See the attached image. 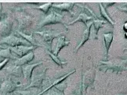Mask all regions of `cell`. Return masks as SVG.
Here are the masks:
<instances>
[{"label":"cell","instance_id":"1","mask_svg":"<svg viewBox=\"0 0 127 95\" xmlns=\"http://www.w3.org/2000/svg\"><path fill=\"white\" fill-rule=\"evenodd\" d=\"M0 45H5L10 48H15L19 46H27L31 47L32 46L28 41H27L25 39H24L21 36H16V35H9L7 37L2 38Z\"/></svg>","mask_w":127,"mask_h":95},{"label":"cell","instance_id":"2","mask_svg":"<svg viewBox=\"0 0 127 95\" xmlns=\"http://www.w3.org/2000/svg\"><path fill=\"white\" fill-rule=\"evenodd\" d=\"M35 34H38V36L40 37L41 40L42 42L45 44L47 48H48V51H51L52 44L53 41H54L56 38L62 36L63 34H65L66 32H63V33H53L50 31H43V32H35Z\"/></svg>","mask_w":127,"mask_h":95},{"label":"cell","instance_id":"3","mask_svg":"<svg viewBox=\"0 0 127 95\" xmlns=\"http://www.w3.org/2000/svg\"><path fill=\"white\" fill-rule=\"evenodd\" d=\"M63 22H64V16H62V14L58 13L55 11H53L51 13H50L48 16L45 17V19L41 22L39 26L42 27L48 25L58 24V23L64 24Z\"/></svg>","mask_w":127,"mask_h":95},{"label":"cell","instance_id":"4","mask_svg":"<svg viewBox=\"0 0 127 95\" xmlns=\"http://www.w3.org/2000/svg\"><path fill=\"white\" fill-rule=\"evenodd\" d=\"M53 45V48L51 50V52L55 56L58 57V55H59L60 51L64 48L67 47L70 45V41L67 39L65 35H62L53 41L52 45Z\"/></svg>","mask_w":127,"mask_h":95},{"label":"cell","instance_id":"5","mask_svg":"<svg viewBox=\"0 0 127 95\" xmlns=\"http://www.w3.org/2000/svg\"><path fill=\"white\" fill-rule=\"evenodd\" d=\"M95 71L93 69H89L85 73V75L82 74V82L83 87V92H86L88 88L93 86L95 80Z\"/></svg>","mask_w":127,"mask_h":95},{"label":"cell","instance_id":"6","mask_svg":"<svg viewBox=\"0 0 127 95\" xmlns=\"http://www.w3.org/2000/svg\"><path fill=\"white\" fill-rule=\"evenodd\" d=\"M17 88V85L12 79H7L0 85V91L2 93V95L10 94L15 92Z\"/></svg>","mask_w":127,"mask_h":95},{"label":"cell","instance_id":"7","mask_svg":"<svg viewBox=\"0 0 127 95\" xmlns=\"http://www.w3.org/2000/svg\"><path fill=\"white\" fill-rule=\"evenodd\" d=\"M35 47L31 46V47H27V46H19V47H15V48H10L11 51L17 57L18 59H21L22 57L25 56L26 55L31 53L32 51L35 49Z\"/></svg>","mask_w":127,"mask_h":95},{"label":"cell","instance_id":"8","mask_svg":"<svg viewBox=\"0 0 127 95\" xmlns=\"http://www.w3.org/2000/svg\"><path fill=\"white\" fill-rule=\"evenodd\" d=\"M102 67H105L107 69H111L112 71H122L126 69L127 61L113 62V63H100Z\"/></svg>","mask_w":127,"mask_h":95},{"label":"cell","instance_id":"9","mask_svg":"<svg viewBox=\"0 0 127 95\" xmlns=\"http://www.w3.org/2000/svg\"><path fill=\"white\" fill-rule=\"evenodd\" d=\"M13 28V22L10 20H4L0 23V37H7L10 35Z\"/></svg>","mask_w":127,"mask_h":95},{"label":"cell","instance_id":"10","mask_svg":"<svg viewBox=\"0 0 127 95\" xmlns=\"http://www.w3.org/2000/svg\"><path fill=\"white\" fill-rule=\"evenodd\" d=\"M46 80V73H45V71L43 72V73L39 74V75H37L34 77L32 80V82L30 83L29 86L27 87L26 89H29V88H42L43 86V83L44 81Z\"/></svg>","mask_w":127,"mask_h":95},{"label":"cell","instance_id":"11","mask_svg":"<svg viewBox=\"0 0 127 95\" xmlns=\"http://www.w3.org/2000/svg\"><path fill=\"white\" fill-rule=\"evenodd\" d=\"M33 23V19L27 15V14H21L19 16V26H20V31L25 30L30 27Z\"/></svg>","mask_w":127,"mask_h":95},{"label":"cell","instance_id":"12","mask_svg":"<svg viewBox=\"0 0 127 95\" xmlns=\"http://www.w3.org/2000/svg\"><path fill=\"white\" fill-rule=\"evenodd\" d=\"M42 65V63H36V64H32V65H26L22 67L23 70V75L24 77L27 81H31L32 77V73L33 70L35 69L38 65Z\"/></svg>","mask_w":127,"mask_h":95},{"label":"cell","instance_id":"13","mask_svg":"<svg viewBox=\"0 0 127 95\" xmlns=\"http://www.w3.org/2000/svg\"><path fill=\"white\" fill-rule=\"evenodd\" d=\"M75 5V3H63L60 5H53V8L55 9V12L61 14L63 12L71 13Z\"/></svg>","mask_w":127,"mask_h":95},{"label":"cell","instance_id":"14","mask_svg":"<svg viewBox=\"0 0 127 95\" xmlns=\"http://www.w3.org/2000/svg\"><path fill=\"white\" fill-rule=\"evenodd\" d=\"M34 58H35V54H34L33 52H31V53L26 55L25 56L22 57V58L17 59L15 61V63H14V65L23 67L24 65H28V63H30V62H32L34 59Z\"/></svg>","mask_w":127,"mask_h":95},{"label":"cell","instance_id":"15","mask_svg":"<svg viewBox=\"0 0 127 95\" xmlns=\"http://www.w3.org/2000/svg\"><path fill=\"white\" fill-rule=\"evenodd\" d=\"M75 72H76V70H75V69H74V70L72 71V72H70V73H67V74H64V76H62V77H59V78L56 79V80H55V82H54V83H52L50 87H49L48 88H46V89L45 90V91H42V93H40L38 95H40V94H43V93L46 92L47 91H49V90L51 89V88H52V87H57V86H58V85H60V84L63 83V82H64V81H65V80H66L68 77H69L71 75L74 74Z\"/></svg>","mask_w":127,"mask_h":95},{"label":"cell","instance_id":"16","mask_svg":"<svg viewBox=\"0 0 127 95\" xmlns=\"http://www.w3.org/2000/svg\"><path fill=\"white\" fill-rule=\"evenodd\" d=\"M91 27H92V23H90V24H89V25L87 26V28L85 30V31H84V33H83V34H82V40H81L80 44L76 47V49H75V52H77L78 51H79V50L81 48V47H82V46H83L86 42L90 38Z\"/></svg>","mask_w":127,"mask_h":95},{"label":"cell","instance_id":"17","mask_svg":"<svg viewBox=\"0 0 127 95\" xmlns=\"http://www.w3.org/2000/svg\"><path fill=\"white\" fill-rule=\"evenodd\" d=\"M104 41L105 44V48H106V55H108V51L110 49V47L111 45L112 41H113V33L112 32H107L105 33L103 35Z\"/></svg>","mask_w":127,"mask_h":95},{"label":"cell","instance_id":"18","mask_svg":"<svg viewBox=\"0 0 127 95\" xmlns=\"http://www.w3.org/2000/svg\"><path fill=\"white\" fill-rule=\"evenodd\" d=\"M8 71H9V73L10 74L11 76H13V77H22V76H24L21 66H18V65H14L12 66V67L9 68Z\"/></svg>","mask_w":127,"mask_h":95},{"label":"cell","instance_id":"19","mask_svg":"<svg viewBox=\"0 0 127 95\" xmlns=\"http://www.w3.org/2000/svg\"><path fill=\"white\" fill-rule=\"evenodd\" d=\"M48 55L50 57L51 59L53 60V63H55L56 65H57L58 66H60L61 68H64V66H65L67 63H68V62H66V61H62L61 59H58V57L55 56L54 55H53L51 51H48Z\"/></svg>","mask_w":127,"mask_h":95},{"label":"cell","instance_id":"20","mask_svg":"<svg viewBox=\"0 0 127 95\" xmlns=\"http://www.w3.org/2000/svg\"><path fill=\"white\" fill-rule=\"evenodd\" d=\"M14 55L13 53V51H11L10 48H8L3 49L2 51H0V57H2L5 59H14V57L13 56Z\"/></svg>","mask_w":127,"mask_h":95},{"label":"cell","instance_id":"21","mask_svg":"<svg viewBox=\"0 0 127 95\" xmlns=\"http://www.w3.org/2000/svg\"><path fill=\"white\" fill-rule=\"evenodd\" d=\"M99 6H100V14H101V16L103 17L105 20H107V22H109V23H111V25H114V22H113V20H111V17L108 16V14L107 13V12H106V10H105V9L104 8L103 6H102V4H100V5H99Z\"/></svg>","mask_w":127,"mask_h":95},{"label":"cell","instance_id":"22","mask_svg":"<svg viewBox=\"0 0 127 95\" xmlns=\"http://www.w3.org/2000/svg\"><path fill=\"white\" fill-rule=\"evenodd\" d=\"M51 7H53V4L52 3H46V4L42 5V6H41L40 7H38V9H41V11H42L44 13H47Z\"/></svg>","mask_w":127,"mask_h":95},{"label":"cell","instance_id":"23","mask_svg":"<svg viewBox=\"0 0 127 95\" xmlns=\"http://www.w3.org/2000/svg\"><path fill=\"white\" fill-rule=\"evenodd\" d=\"M73 95H84L83 94V87H82V82L81 79V83H80V87L79 88L75 91L74 93H73Z\"/></svg>","mask_w":127,"mask_h":95},{"label":"cell","instance_id":"24","mask_svg":"<svg viewBox=\"0 0 127 95\" xmlns=\"http://www.w3.org/2000/svg\"><path fill=\"white\" fill-rule=\"evenodd\" d=\"M9 59H4L2 63H0V70L6 66V65L9 63Z\"/></svg>","mask_w":127,"mask_h":95},{"label":"cell","instance_id":"25","mask_svg":"<svg viewBox=\"0 0 127 95\" xmlns=\"http://www.w3.org/2000/svg\"><path fill=\"white\" fill-rule=\"evenodd\" d=\"M123 28H124V30H125V31H127V22L125 23V24H124V26H123Z\"/></svg>","mask_w":127,"mask_h":95},{"label":"cell","instance_id":"26","mask_svg":"<svg viewBox=\"0 0 127 95\" xmlns=\"http://www.w3.org/2000/svg\"><path fill=\"white\" fill-rule=\"evenodd\" d=\"M2 11H1V6H0V20L2 19Z\"/></svg>","mask_w":127,"mask_h":95},{"label":"cell","instance_id":"27","mask_svg":"<svg viewBox=\"0 0 127 95\" xmlns=\"http://www.w3.org/2000/svg\"><path fill=\"white\" fill-rule=\"evenodd\" d=\"M122 11H123V12L127 13V8L126 9H122Z\"/></svg>","mask_w":127,"mask_h":95},{"label":"cell","instance_id":"28","mask_svg":"<svg viewBox=\"0 0 127 95\" xmlns=\"http://www.w3.org/2000/svg\"><path fill=\"white\" fill-rule=\"evenodd\" d=\"M126 37L127 38V31H126Z\"/></svg>","mask_w":127,"mask_h":95},{"label":"cell","instance_id":"29","mask_svg":"<svg viewBox=\"0 0 127 95\" xmlns=\"http://www.w3.org/2000/svg\"><path fill=\"white\" fill-rule=\"evenodd\" d=\"M0 83H1V79H0ZM0 85H1V84H0Z\"/></svg>","mask_w":127,"mask_h":95},{"label":"cell","instance_id":"30","mask_svg":"<svg viewBox=\"0 0 127 95\" xmlns=\"http://www.w3.org/2000/svg\"><path fill=\"white\" fill-rule=\"evenodd\" d=\"M126 50H127V48H126Z\"/></svg>","mask_w":127,"mask_h":95}]
</instances>
